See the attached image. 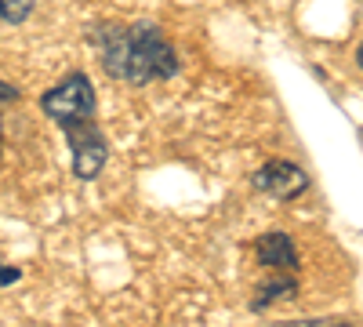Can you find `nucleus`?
Here are the masks:
<instances>
[{"label":"nucleus","instance_id":"f257e3e1","mask_svg":"<svg viewBox=\"0 0 363 327\" xmlns=\"http://www.w3.org/2000/svg\"><path fill=\"white\" fill-rule=\"evenodd\" d=\"M91 44L99 48L102 70L116 80H128L131 87L171 80L178 73V55L167 44L164 29L153 22H135V26L102 22L91 29Z\"/></svg>","mask_w":363,"mask_h":327},{"label":"nucleus","instance_id":"f03ea898","mask_svg":"<svg viewBox=\"0 0 363 327\" xmlns=\"http://www.w3.org/2000/svg\"><path fill=\"white\" fill-rule=\"evenodd\" d=\"M40 109L55 124L95 121V84L87 80V73H69L58 87H48L40 95Z\"/></svg>","mask_w":363,"mask_h":327},{"label":"nucleus","instance_id":"7ed1b4c3","mask_svg":"<svg viewBox=\"0 0 363 327\" xmlns=\"http://www.w3.org/2000/svg\"><path fill=\"white\" fill-rule=\"evenodd\" d=\"M62 131H66L69 153H73V174L84 178V182L99 178L106 160H109V142L99 131V124L95 121H77V124H62Z\"/></svg>","mask_w":363,"mask_h":327},{"label":"nucleus","instance_id":"20e7f679","mask_svg":"<svg viewBox=\"0 0 363 327\" xmlns=\"http://www.w3.org/2000/svg\"><path fill=\"white\" fill-rule=\"evenodd\" d=\"M251 186L272 200H298L309 189V174L291 160H269L251 174Z\"/></svg>","mask_w":363,"mask_h":327},{"label":"nucleus","instance_id":"39448f33","mask_svg":"<svg viewBox=\"0 0 363 327\" xmlns=\"http://www.w3.org/2000/svg\"><path fill=\"white\" fill-rule=\"evenodd\" d=\"M258 262L269 270H298V248L287 233H265L255 240Z\"/></svg>","mask_w":363,"mask_h":327},{"label":"nucleus","instance_id":"423d86ee","mask_svg":"<svg viewBox=\"0 0 363 327\" xmlns=\"http://www.w3.org/2000/svg\"><path fill=\"white\" fill-rule=\"evenodd\" d=\"M294 280L291 277H284V280H272V284H265L258 294H255V302H251V309L258 313V309H269V306H277L280 299H294Z\"/></svg>","mask_w":363,"mask_h":327},{"label":"nucleus","instance_id":"0eeeda50","mask_svg":"<svg viewBox=\"0 0 363 327\" xmlns=\"http://www.w3.org/2000/svg\"><path fill=\"white\" fill-rule=\"evenodd\" d=\"M33 11H37V0H0V18L8 26H22Z\"/></svg>","mask_w":363,"mask_h":327},{"label":"nucleus","instance_id":"6e6552de","mask_svg":"<svg viewBox=\"0 0 363 327\" xmlns=\"http://www.w3.org/2000/svg\"><path fill=\"white\" fill-rule=\"evenodd\" d=\"M22 99V92L15 84H8V80H0V106H8V102H18Z\"/></svg>","mask_w":363,"mask_h":327},{"label":"nucleus","instance_id":"1a4fd4ad","mask_svg":"<svg viewBox=\"0 0 363 327\" xmlns=\"http://www.w3.org/2000/svg\"><path fill=\"white\" fill-rule=\"evenodd\" d=\"M22 273L15 270V265H0V284H15Z\"/></svg>","mask_w":363,"mask_h":327},{"label":"nucleus","instance_id":"9d476101","mask_svg":"<svg viewBox=\"0 0 363 327\" xmlns=\"http://www.w3.org/2000/svg\"><path fill=\"white\" fill-rule=\"evenodd\" d=\"M0 160H4V124H0Z\"/></svg>","mask_w":363,"mask_h":327},{"label":"nucleus","instance_id":"9b49d317","mask_svg":"<svg viewBox=\"0 0 363 327\" xmlns=\"http://www.w3.org/2000/svg\"><path fill=\"white\" fill-rule=\"evenodd\" d=\"M294 327H316V323H309V320H306V323H294Z\"/></svg>","mask_w":363,"mask_h":327},{"label":"nucleus","instance_id":"f8f14e48","mask_svg":"<svg viewBox=\"0 0 363 327\" xmlns=\"http://www.w3.org/2000/svg\"><path fill=\"white\" fill-rule=\"evenodd\" d=\"M330 327H352V323H330Z\"/></svg>","mask_w":363,"mask_h":327}]
</instances>
